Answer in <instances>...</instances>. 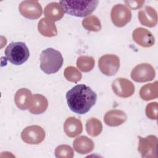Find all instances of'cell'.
I'll use <instances>...</instances> for the list:
<instances>
[{"instance_id":"cell-1","label":"cell","mask_w":158,"mask_h":158,"mask_svg":"<svg viewBox=\"0 0 158 158\" xmlns=\"http://www.w3.org/2000/svg\"><path fill=\"white\" fill-rule=\"evenodd\" d=\"M66 100L69 109L78 114H85L95 104L96 93L88 86L79 84L66 93Z\"/></svg>"},{"instance_id":"cell-2","label":"cell","mask_w":158,"mask_h":158,"mask_svg":"<svg viewBox=\"0 0 158 158\" xmlns=\"http://www.w3.org/2000/svg\"><path fill=\"white\" fill-rule=\"evenodd\" d=\"M64 12L67 14L78 17L90 15L96 9L98 1H60Z\"/></svg>"},{"instance_id":"cell-3","label":"cell","mask_w":158,"mask_h":158,"mask_svg":"<svg viewBox=\"0 0 158 158\" xmlns=\"http://www.w3.org/2000/svg\"><path fill=\"white\" fill-rule=\"evenodd\" d=\"M64 59L61 53L52 48L43 50L40 55V68L46 74L56 73L62 66Z\"/></svg>"},{"instance_id":"cell-4","label":"cell","mask_w":158,"mask_h":158,"mask_svg":"<svg viewBox=\"0 0 158 158\" xmlns=\"http://www.w3.org/2000/svg\"><path fill=\"white\" fill-rule=\"evenodd\" d=\"M4 54L6 59L10 63L15 65H19L28 60L30 52L25 43L12 42L5 49Z\"/></svg>"},{"instance_id":"cell-5","label":"cell","mask_w":158,"mask_h":158,"mask_svg":"<svg viewBox=\"0 0 158 158\" xmlns=\"http://www.w3.org/2000/svg\"><path fill=\"white\" fill-rule=\"evenodd\" d=\"M139 139L138 151L142 157H157V138L155 135H149L145 138L138 136Z\"/></svg>"},{"instance_id":"cell-6","label":"cell","mask_w":158,"mask_h":158,"mask_svg":"<svg viewBox=\"0 0 158 158\" xmlns=\"http://www.w3.org/2000/svg\"><path fill=\"white\" fill-rule=\"evenodd\" d=\"M110 18L114 25L117 27H123L131 19V10L126 5L117 4L112 8Z\"/></svg>"},{"instance_id":"cell-7","label":"cell","mask_w":158,"mask_h":158,"mask_svg":"<svg viewBox=\"0 0 158 158\" xmlns=\"http://www.w3.org/2000/svg\"><path fill=\"white\" fill-rule=\"evenodd\" d=\"M98 67L105 75H114L119 70L120 59L115 54L104 55L99 59Z\"/></svg>"},{"instance_id":"cell-8","label":"cell","mask_w":158,"mask_h":158,"mask_svg":"<svg viewBox=\"0 0 158 158\" xmlns=\"http://www.w3.org/2000/svg\"><path fill=\"white\" fill-rule=\"evenodd\" d=\"M44 129L39 125H30L25 127L21 133V138L29 144H39L45 138Z\"/></svg>"},{"instance_id":"cell-9","label":"cell","mask_w":158,"mask_h":158,"mask_svg":"<svg viewBox=\"0 0 158 158\" xmlns=\"http://www.w3.org/2000/svg\"><path fill=\"white\" fill-rule=\"evenodd\" d=\"M155 76L154 68L148 63H142L137 65L131 72V78L138 83L151 81L154 78Z\"/></svg>"},{"instance_id":"cell-10","label":"cell","mask_w":158,"mask_h":158,"mask_svg":"<svg viewBox=\"0 0 158 158\" xmlns=\"http://www.w3.org/2000/svg\"><path fill=\"white\" fill-rule=\"evenodd\" d=\"M20 13L25 18L29 19H37L43 14V9L37 1H23L19 6Z\"/></svg>"},{"instance_id":"cell-11","label":"cell","mask_w":158,"mask_h":158,"mask_svg":"<svg viewBox=\"0 0 158 158\" xmlns=\"http://www.w3.org/2000/svg\"><path fill=\"white\" fill-rule=\"evenodd\" d=\"M114 93L120 98H128L135 92V86L129 80L125 78H117L112 83Z\"/></svg>"},{"instance_id":"cell-12","label":"cell","mask_w":158,"mask_h":158,"mask_svg":"<svg viewBox=\"0 0 158 158\" xmlns=\"http://www.w3.org/2000/svg\"><path fill=\"white\" fill-rule=\"evenodd\" d=\"M132 38L136 43L144 48H150L155 43V38L152 33L142 27L136 28L133 31Z\"/></svg>"},{"instance_id":"cell-13","label":"cell","mask_w":158,"mask_h":158,"mask_svg":"<svg viewBox=\"0 0 158 158\" xmlns=\"http://www.w3.org/2000/svg\"><path fill=\"white\" fill-rule=\"evenodd\" d=\"M138 17L140 23L148 27H154L157 23V13L151 6H146L139 11Z\"/></svg>"},{"instance_id":"cell-14","label":"cell","mask_w":158,"mask_h":158,"mask_svg":"<svg viewBox=\"0 0 158 158\" xmlns=\"http://www.w3.org/2000/svg\"><path fill=\"white\" fill-rule=\"evenodd\" d=\"M64 131L70 138H74L79 135L83 131L81 120L75 117H68L64 123Z\"/></svg>"},{"instance_id":"cell-15","label":"cell","mask_w":158,"mask_h":158,"mask_svg":"<svg viewBox=\"0 0 158 158\" xmlns=\"http://www.w3.org/2000/svg\"><path fill=\"white\" fill-rule=\"evenodd\" d=\"M127 118V114L121 110L112 109L107 112L104 117L105 123L109 127H117L123 124Z\"/></svg>"},{"instance_id":"cell-16","label":"cell","mask_w":158,"mask_h":158,"mask_svg":"<svg viewBox=\"0 0 158 158\" xmlns=\"http://www.w3.org/2000/svg\"><path fill=\"white\" fill-rule=\"evenodd\" d=\"M48 106V101L45 96L40 94L32 95L28 110L33 114H41L44 112Z\"/></svg>"},{"instance_id":"cell-17","label":"cell","mask_w":158,"mask_h":158,"mask_svg":"<svg viewBox=\"0 0 158 158\" xmlns=\"http://www.w3.org/2000/svg\"><path fill=\"white\" fill-rule=\"evenodd\" d=\"M74 150L81 154H86L91 152L94 147L93 140L86 136H80L73 142Z\"/></svg>"},{"instance_id":"cell-18","label":"cell","mask_w":158,"mask_h":158,"mask_svg":"<svg viewBox=\"0 0 158 158\" xmlns=\"http://www.w3.org/2000/svg\"><path fill=\"white\" fill-rule=\"evenodd\" d=\"M64 12L62 5L57 2L49 3L44 10V14L46 17L54 22L60 20L63 17Z\"/></svg>"},{"instance_id":"cell-19","label":"cell","mask_w":158,"mask_h":158,"mask_svg":"<svg viewBox=\"0 0 158 158\" xmlns=\"http://www.w3.org/2000/svg\"><path fill=\"white\" fill-rule=\"evenodd\" d=\"M31 92L27 88H20L17 91L14 96V102L18 108L21 110H26L29 108Z\"/></svg>"},{"instance_id":"cell-20","label":"cell","mask_w":158,"mask_h":158,"mask_svg":"<svg viewBox=\"0 0 158 158\" xmlns=\"http://www.w3.org/2000/svg\"><path fill=\"white\" fill-rule=\"evenodd\" d=\"M38 31L46 37H52L57 35V30L54 22L47 18H42L38 24Z\"/></svg>"},{"instance_id":"cell-21","label":"cell","mask_w":158,"mask_h":158,"mask_svg":"<svg viewBox=\"0 0 158 158\" xmlns=\"http://www.w3.org/2000/svg\"><path fill=\"white\" fill-rule=\"evenodd\" d=\"M139 96L144 101H150L158 97V85L156 81L152 83H148L141 87Z\"/></svg>"},{"instance_id":"cell-22","label":"cell","mask_w":158,"mask_h":158,"mask_svg":"<svg viewBox=\"0 0 158 158\" xmlns=\"http://www.w3.org/2000/svg\"><path fill=\"white\" fill-rule=\"evenodd\" d=\"M86 130L89 135L96 137L100 135L102 130L101 122L96 118H91L86 123Z\"/></svg>"},{"instance_id":"cell-23","label":"cell","mask_w":158,"mask_h":158,"mask_svg":"<svg viewBox=\"0 0 158 158\" xmlns=\"http://www.w3.org/2000/svg\"><path fill=\"white\" fill-rule=\"evenodd\" d=\"M82 25L84 28L90 31H99L101 29V23L98 17L94 15H89L83 19Z\"/></svg>"},{"instance_id":"cell-24","label":"cell","mask_w":158,"mask_h":158,"mask_svg":"<svg viewBox=\"0 0 158 158\" xmlns=\"http://www.w3.org/2000/svg\"><path fill=\"white\" fill-rule=\"evenodd\" d=\"M94 63V59L93 57L81 56L77 59V66L81 71L83 72H88L93 69Z\"/></svg>"},{"instance_id":"cell-25","label":"cell","mask_w":158,"mask_h":158,"mask_svg":"<svg viewBox=\"0 0 158 158\" xmlns=\"http://www.w3.org/2000/svg\"><path fill=\"white\" fill-rule=\"evenodd\" d=\"M64 75L68 81L74 83H77L82 77L80 72L73 66L67 67L64 70Z\"/></svg>"},{"instance_id":"cell-26","label":"cell","mask_w":158,"mask_h":158,"mask_svg":"<svg viewBox=\"0 0 158 158\" xmlns=\"http://www.w3.org/2000/svg\"><path fill=\"white\" fill-rule=\"evenodd\" d=\"M54 153L57 158H72L74 155L72 148L67 144H61L56 147Z\"/></svg>"},{"instance_id":"cell-27","label":"cell","mask_w":158,"mask_h":158,"mask_svg":"<svg viewBox=\"0 0 158 158\" xmlns=\"http://www.w3.org/2000/svg\"><path fill=\"white\" fill-rule=\"evenodd\" d=\"M158 104L156 102L149 103L146 107V115L152 120H157L158 117Z\"/></svg>"},{"instance_id":"cell-28","label":"cell","mask_w":158,"mask_h":158,"mask_svg":"<svg viewBox=\"0 0 158 158\" xmlns=\"http://www.w3.org/2000/svg\"><path fill=\"white\" fill-rule=\"evenodd\" d=\"M125 3L127 4V7L132 9H140L144 3V1H125Z\"/></svg>"}]
</instances>
